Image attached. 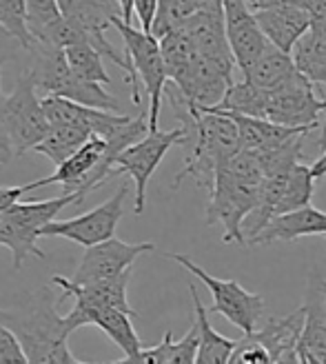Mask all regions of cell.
I'll list each match as a JSON object with an SVG mask.
<instances>
[{"label": "cell", "instance_id": "6da1fadb", "mask_svg": "<svg viewBox=\"0 0 326 364\" xmlns=\"http://www.w3.org/2000/svg\"><path fill=\"white\" fill-rule=\"evenodd\" d=\"M264 180L262 162L256 154L240 149L217 171L207 207V225H222V240L227 245H244V220L258 207Z\"/></svg>", "mask_w": 326, "mask_h": 364}, {"label": "cell", "instance_id": "7a4b0ae2", "mask_svg": "<svg viewBox=\"0 0 326 364\" xmlns=\"http://www.w3.org/2000/svg\"><path fill=\"white\" fill-rule=\"evenodd\" d=\"M58 300L49 289L29 294L21 306L0 309V324L9 326L21 340L29 362L36 364H78L80 360L69 351V333L65 318L58 314Z\"/></svg>", "mask_w": 326, "mask_h": 364}, {"label": "cell", "instance_id": "3957f363", "mask_svg": "<svg viewBox=\"0 0 326 364\" xmlns=\"http://www.w3.org/2000/svg\"><path fill=\"white\" fill-rule=\"evenodd\" d=\"M175 112H187L193 122L195 144L191 147L185 167L173 178V189L180 187L185 178H195L197 187L211 191L215 176L227 162L240 151V132L235 120L215 109H189L183 102H171Z\"/></svg>", "mask_w": 326, "mask_h": 364}, {"label": "cell", "instance_id": "277c9868", "mask_svg": "<svg viewBox=\"0 0 326 364\" xmlns=\"http://www.w3.org/2000/svg\"><path fill=\"white\" fill-rule=\"evenodd\" d=\"M85 196L80 191H65L51 200H31V203H13L0 211V247H7L13 258V269L18 271L27 258L45 260V251L38 247L40 229L56 220V215L67 205H80Z\"/></svg>", "mask_w": 326, "mask_h": 364}, {"label": "cell", "instance_id": "5b68a950", "mask_svg": "<svg viewBox=\"0 0 326 364\" xmlns=\"http://www.w3.org/2000/svg\"><path fill=\"white\" fill-rule=\"evenodd\" d=\"M178 118H183V127H175L171 132H149L144 138L134 142L131 147H126L114 165V176L126 173L131 176L136 182V205L134 211L140 215L144 211V203H147V185L156 169L160 167L162 158L167 156V151L175 144H187L193 134V122L191 116L185 112Z\"/></svg>", "mask_w": 326, "mask_h": 364}, {"label": "cell", "instance_id": "8992f818", "mask_svg": "<svg viewBox=\"0 0 326 364\" xmlns=\"http://www.w3.org/2000/svg\"><path fill=\"white\" fill-rule=\"evenodd\" d=\"M112 25L122 36L126 58L131 60L136 76L138 80H142V87L149 96V132H156L158 120H160L162 94H165L167 82H169L160 41L153 33L136 29L131 23L122 21V16H116Z\"/></svg>", "mask_w": 326, "mask_h": 364}, {"label": "cell", "instance_id": "52a82bcc", "mask_svg": "<svg viewBox=\"0 0 326 364\" xmlns=\"http://www.w3.org/2000/svg\"><path fill=\"white\" fill-rule=\"evenodd\" d=\"M165 258L178 262L185 267L195 278H200L213 296L211 311L224 316L233 326H238L242 333H251L256 329V324L264 311V300L258 294H251L240 282L235 280H220L207 273L200 264H195L191 258L183 256V253H165Z\"/></svg>", "mask_w": 326, "mask_h": 364}, {"label": "cell", "instance_id": "ba28073f", "mask_svg": "<svg viewBox=\"0 0 326 364\" xmlns=\"http://www.w3.org/2000/svg\"><path fill=\"white\" fill-rule=\"evenodd\" d=\"M3 107L16 156L29 154L51 129L43 98H38V87H36L29 69L18 76L11 94L3 98Z\"/></svg>", "mask_w": 326, "mask_h": 364}, {"label": "cell", "instance_id": "9c48e42d", "mask_svg": "<svg viewBox=\"0 0 326 364\" xmlns=\"http://www.w3.org/2000/svg\"><path fill=\"white\" fill-rule=\"evenodd\" d=\"M126 193H129V187L120 185L118 191L100 207L82 215L69 218V220H51L40 229V235L43 238H65L80 247H92L102 240L114 238L122 218V205Z\"/></svg>", "mask_w": 326, "mask_h": 364}, {"label": "cell", "instance_id": "30bf717a", "mask_svg": "<svg viewBox=\"0 0 326 364\" xmlns=\"http://www.w3.org/2000/svg\"><path fill=\"white\" fill-rule=\"evenodd\" d=\"M326 116V100H320L313 82L302 71H295L282 85L268 89L266 116L286 127H317L320 116Z\"/></svg>", "mask_w": 326, "mask_h": 364}, {"label": "cell", "instance_id": "8fae6325", "mask_svg": "<svg viewBox=\"0 0 326 364\" xmlns=\"http://www.w3.org/2000/svg\"><path fill=\"white\" fill-rule=\"evenodd\" d=\"M156 245L153 242H122L116 235L109 240H102L98 245L87 247L85 256L80 260V264L74 271V282L78 284H89V282H98V280H107L120 276L122 271L131 269L134 262L142 256V253L153 251Z\"/></svg>", "mask_w": 326, "mask_h": 364}, {"label": "cell", "instance_id": "7c38bea8", "mask_svg": "<svg viewBox=\"0 0 326 364\" xmlns=\"http://www.w3.org/2000/svg\"><path fill=\"white\" fill-rule=\"evenodd\" d=\"M129 280H131V269L122 271L120 276L89 282V284H78L71 278L53 276L51 284L60 287V291H63V296L58 298V304L65 302L67 298H76L74 309H71L67 316H80V314L89 311V309H98V306H116L136 318L138 314L131 309L129 300H126V287H129Z\"/></svg>", "mask_w": 326, "mask_h": 364}, {"label": "cell", "instance_id": "4fadbf2b", "mask_svg": "<svg viewBox=\"0 0 326 364\" xmlns=\"http://www.w3.org/2000/svg\"><path fill=\"white\" fill-rule=\"evenodd\" d=\"M224 25L235 65L244 76L268 45V38L246 0H224Z\"/></svg>", "mask_w": 326, "mask_h": 364}, {"label": "cell", "instance_id": "5bb4252c", "mask_svg": "<svg viewBox=\"0 0 326 364\" xmlns=\"http://www.w3.org/2000/svg\"><path fill=\"white\" fill-rule=\"evenodd\" d=\"M187 36L191 38L195 51L200 56L209 58L217 65L227 76L233 78V69L238 67L233 58V51L227 38V25H224V11H211V9H197L189 21L183 25Z\"/></svg>", "mask_w": 326, "mask_h": 364}, {"label": "cell", "instance_id": "9a60e30c", "mask_svg": "<svg viewBox=\"0 0 326 364\" xmlns=\"http://www.w3.org/2000/svg\"><path fill=\"white\" fill-rule=\"evenodd\" d=\"M131 314L122 311L116 306H98V309H89V311L80 316H65V326L67 333L71 336L80 326H98L102 333H107L109 340L116 342V347L124 353L122 362H131L144 347L131 324Z\"/></svg>", "mask_w": 326, "mask_h": 364}, {"label": "cell", "instance_id": "2e32d148", "mask_svg": "<svg viewBox=\"0 0 326 364\" xmlns=\"http://www.w3.org/2000/svg\"><path fill=\"white\" fill-rule=\"evenodd\" d=\"M104 151H107V140L102 136H92L80 149L71 154L63 165H58L51 176L29 182L31 191L38 187H45V185H63L65 191H80L87 198L89 196L87 185H89V180H92L94 171L98 169V165L102 162Z\"/></svg>", "mask_w": 326, "mask_h": 364}, {"label": "cell", "instance_id": "e0dca14e", "mask_svg": "<svg viewBox=\"0 0 326 364\" xmlns=\"http://www.w3.org/2000/svg\"><path fill=\"white\" fill-rule=\"evenodd\" d=\"M304 322H306V306H300L288 316L268 318L262 329H253L249 336L253 340H258L260 344H264V349L271 353L273 362H278V364L300 362L298 342L304 331Z\"/></svg>", "mask_w": 326, "mask_h": 364}, {"label": "cell", "instance_id": "ac0fdd59", "mask_svg": "<svg viewBox=\"0 0 326 364\" xmlns=\"http://www.w3.org/2000/svg\"><path fill=\"white\" fill-rule=\"evenodd\" d=\"M217 112V109H215ZM229 114L240 132V149L251 154H266L271 149L280 147L286 140H291L298 134H311L317 127H286L280 122H273L268 118H256V116H244V114Z\"/></svg>", "mask_w": 326, "mask_h": 364}, {"label": "cell", "instance_id": "d6986e66", "mask_svg": "<svg viewBox=\"0 0 326 364\" xmlns=\"http://www.w3.org/2000/svg\"><path fill=\"white\" fill-rule=\"evenodd\" d=\"M326 233V213L315 207H302L295 211H286L276 218H271V223L249 240L251 245H271V242H291L304 235H324Z\"/></svg>", "mask_w": 326, "mask_h": 364}, {"label": "cell", "instance_id": "ffe728a7", "mask_svg": "<svg viewBox=\"0 0 326 364\" xmlns=\"http://www.w3.org/2000/svg\"><path fill=\"white\" fill-rule=\"evenodd\" d=\"M256 18H258L264 36L268 38V43H273L276 47H280L288 53H293L295 43L311 27L309 14L295 5H278V7L258 9Z\"/></svg>", "mask_w": 326, "mask_h": 364}, {"label": "cell", "instance_id": "44dd1931", "mask_svg": "<svg viewBox=\"0 0 326 364\" xmlns=\"http://www.w3.org/2000/svg\"><path fill=\"white\" fill-rule=\"evenodd\" d=\"M315 300H309L306 306V322L304 331L298 342V358L300 362L324 364L326 362V306L317 291L311 287Z\"/></svg>", "mask_w": 326, "mask_h": 364}, {"label": "cell", "instance_id": "7402d4cb", "mask_svg": "<svg viewBox=\"0 0 326 364\" xmlns=\"http://www.w3.org/2000/svg\"><path fill=\"white\" fill-rule=\"evenodd\" d=\"M200 351V326L193 322L189 333L183 340H173V333L167 331L160 344L142 349L131 362H151V364H193Z\"/></svg>", "mask_w": 326, "mask_h": 364}, {"label": "cell", "instance_id": "603a6c76", "mask_svg": "<svg viewBox=\"0 0 326 364\" xmlns=\"http://www.w3.org/2000/svg\"><path fill=\"white\" fill-rule=\"evenodd\" d=\"M298 71L313 85L326 87V25H311L293 47Z\"/></svg>", "mask_w": 326, "mask_h": 364}, {"label": "cell", "instance_id": "cb8c5ba5", "mask_svg": "<svg viewBox=\"0 0 326 364\" xmlns=\"http://www.w3.org/2000/svg\"><path fill=\"white\" fill-rule=\"evenodd\" d=\"M191 291V300L195 306V322L200 326V351H197V362L202 364H227L231 362L233 349H235V340L224 338L222 333H217L211 322H209V309L200 302L197 296V289L189 284Z\"/></svg>", "mask_w": 326, "mask_h": 364}, {"label": "cell", "instance_id": "d4e9b609", "mask_svg": "<svg viewBox=\"0 0 326 364\" xmlns=\"http://www.w3.org/2000/svg\"><path fill=\"white\" fill-rule=\"evenodd\" d=\"M298 71L293 53H288L273 43H268L264 51L258 56V60L251 65V69L242 78H249L251 82H256L264 89H273L282 85L288 76H293Z\"/></svg>", "mask_w": 326, "mask_h": 364}, {"label": "cell", "instance_id": "484cf974", "mask_svg": "<svg viewBox=\"0 0 326 364\" xmlns=\"http://www.w3.org/2000/svg\"><path fill=\"white\" fill-rule=\"evenodd\" d=\"M158 41L162 49V58H165L167 76L175 85V89H180L189 78V71H191V65L197 56V51L183 27L169 31L167 36H162Z\"/></svg>", "mask_w": 326, "mask_h": 364}, {"label": "cell", "instance_id": "4316f807", "mask_svg": "<svg viewBox=\"0 0 326 364\" xmlns=\"http://www.w3.org/2000/svg\"><path fill=\"white\" fill-rule=\"evenodd\" d=\"M266 105H268V89L251 82L249 78H242L240 82H231L224 98L215 107L207 109H217V112H233V114H244V116H256L264 118L266 116Z\"/></svg>", "mask_w": 326, "mask_h": 364}, {"label": "cell", "instance_id": "83f0119b", "mask_svg": "<svg viewBox=\"0 0 326 364\" xmlns=\"http://www.w3.org/2000/svg\"><path fill=\"white\" fill-rule=\"evenodd\" d=\"M94 134L85 129V127H74V124H51L49 134L36 144L31 149L33 154L45 156L53 165H63V162L74 154L76 149H80L82 144L92 138Z\"/></svg>", "mask_w": 326, "mask_h": 364}, {"label": "cell", "instance_id": "f1b7e54d", "mask_svg": "<svg viewBox=\"0 0 326 364\" xmlns=\"http://www.w3.org/2000/svg\"><path fill=\"white\" fill-rule=\"evenodd\" d=\"M65 56L76 76H80L85 80H92V82H102V85L112 82V78H109L107 69H104V63H102L107 58L102 56V51L96 45L89 43V38H82L74 45L65 47Z\"/></svg>", "mask_w": 326, "mask_h": 364}, {"label": "cell", "instance_id": "f546056e", "mask_svg": "<svg viewBox=\"0 0 326 364\" xmlns=\"http://www.w3.org/2000/svg\"><path fill=\"white\" fill-rule=\"evenodd\" d=\"M315 180L317 178L313 176L311 165H304V162L300 160L298 165L293 167L291 176H288L286 189H284V196L280 200V207H278L276 215L286 213V211H295V209H302V207H309L313 191H315Z\"/></svg>", "mask_w": 326, "mask_h": 364}, {"label": "cell", "instance_id": "4dcf8cb0", "mask_svg": "<svg viewBox=\"0 0 326 364\" xmlns=\"http://www.w3.org/2000/svg\"><path fill=\"white\" fill-rule=\"evenodd\" d=\"M197 9H200L197 0H160L151 33L156 38H162L169 31L180 29Z\"/></svg>", "mask_w": 326, "mask_h": 364}, {"label": "cell", "instance_id": "1f68e13d", "mask_svg": "<svg viewBox=\"0 0 326 364\" xmlns=\"http://www.w3.org/2000/svg\"><path fill=\"white\" fill-rule=\"evenodd\" d=\"M63 18L58 0H27V25L36 41H45L49 29Z\"/></svg>", "mask_w": 326, "mask_h": 364}, {"label": "cell", "instance_id": "d6a6232c", "mask_svg": "<svg viewBox=\"0 0 326 364\" xmlns=\"http://www.w3.org/2000/svg\"><path fill=\"white\" fill-rule=\"evenodd\" d=\"M0 25L18 36L27 51L36 43L27 25V0H0Z\"/></svg>", "mask_w": 326, "mask_h": 364}, {"label": "cell", "instance_id": "836d02e7", "mask_svg": "<svg viewBox=\"0 0 326 364\" xmlns=\"http://www.w3.org/2000/svg\"><path fill=\"white\" fill-rule=\"evenodd\" d=\"M231 362L235 364H271L273 358L271 353L264 349V344H260L258 340H253L249 333H244L242 340H238L233 349V355H231Z\"/></svg>", "mask_w": 326, "mask_h": 364}, {"label": "cell", "instance_id": "e575fe53", "mask_svg": "<svg viewBox=\"0 0 326 364\" xmlns=\"http://www.w3.org/2000/svg\"><path fill=\"white\" fill-rule=\"evenodd\" d=\"M0 362H16V364L29 362L21 340L5 324H0Z\"/></svg>", "mask_w": 326, "mask_h": 364}, {"label": "cell", "instance_id": "d590c367", "mask_svg": "<svg viewBox=\"0 0 326 364\" xmlns=\"http://www.w3.org/2000/svg\"><path fill=\"white\" fill-rule=\"evenodd\" d=\"M160 0H134V16L138 18L140 29L151 33L153 23H156V14H158Z\"/></svg>", "mask_w": 326, "mask_h": 364}, {"label": "cell", "instance_id": "8d00e7d4", "mask_svg": "<svg viewBox=\"0 0 326 364\" xmlns=\"http://www.w3.org/2000/svg\"><path fill=\"white\" fill-rule=\"evenodd\" d=\"M11 158H16V151H13L11 134L7 127V118H5V107H3V100H0V165H7Z\"/></svg>", "mask_w": 326, "mask_h": 364}, {"label": "cell", "instance_id": "74e56055", "mask_svg": "<svg viewBox=\"0 0 326 364\" xmlns=\"http://www.w3.org/2000/svg\"><path fill=\"white\" fill-rule=\"evenodd\" d=\"M18 51H27L25 45L18 41V36H13L7 27L0 25V58H9V56H16Z\"/></svg>", "mask_w": 326, "mask_h": 364}, {"label": "cell", "instance_id": "f35d334b", "mask_svg": "<svg viewBox=\"0 0 326 364\" xmlns=\"http://www.w3.org/2000/svg\"><path fill=\"white\" fill-rule=\"evenodd\" d=\"M302 9L309 14L311 25H326V0H302Z\"/></svg>", "mask_w": 326, "mask_h": 364}, {"label": "cell", "instance_id": "ab89813d", "mask_svg": "<svg viewBox=\"0 0 326 364\" xmlns=\"http://www.w3.org/2000/svg\"><path fill=\"white\" fill-rule=\"evenodd\" d=\"M31 191V185H23V187H0V211H5L7 207H11L13 203H18L25 193Z\"/></svg>", "mask_w": 326, "mask_h": 364}, {"label": "cell", "instance_id": "60d3db41", "mask_svg": "<svg viewBox=\"0 0 326 364\" xmlns=\"http://www.w3.org/2000/svg\"><path fill=\"white\" fill-rule=\"evenodd\" d=\"M249 7L253 11L258 9H266V7H278V5H295V7H302V0H246Z\"/></svg>", "mask_w": 326, "mask_h": 364}, {"label": "cell", "instance_id": "b9f144b4", "mask_svg": "<svg viewBox=\"0 0 326 364\" xmlns=\"http://www.w3.org/2000/svg\"><path fill=\"white\" fill-rule=\"evenodd\" d=\"M311 169H313V176H315V178H324V176H326V149H324L322 156L313 162Z\"/></svg>", "mask_w": 326, "mask_h": 364}, {"label": "cell", "instance_id": "7bdbcfd3", "mask_svg": "<svg viewBox=\"0 0 326 364\" xmlns=\"http://www.w3.org/2000/svg\"><path fill=\"white\" fill-rule=\"evenodd\" d=\"M200 9H211V11H224V0H197Z\"/></svg>", "mask_w": 326, "mask_h": 364}, {"label": "cell", "instance_id": "ee69618b", "mask_svg": "<svg viewBox=\"0 0 326 364\" xmlns=\"http://www.w3.org/2000/svg\"><path fill=\"white\" fill-rule=\"evenodd\" d=\"M311 287L317 291V294L322 296V300H324V306H326V280H322V278H317L315 273L311 276Z\"/></svg>", "mask_w": 326, "mask_h": 364}, {"label": "cell", "instance_id": "f6af8a7d", "mask_svg": "<svg viewBox=\"0 0 326 364\" xmlns=\"http://www.w3.org/2000/svg\"><path fill=\"white\" fill-rule=\"evenodd\" d=\"M120 7H122V21L131 23V18H134V0H120Z\"/></svg>", "mask_w": 326, "mask_h": 364}, {"label": "cell", "instance_id": "bcb514c9", "mask_svg": "<svg viewBox=\"0 0 326 364\" xmlns=\"http://www.w3.org/2000/svg\"><path fill=\"white\" fill-rule=\"evenodd\" d=\"M320 149L322 151L326 149V120H324V132H322V138H320Z\"/></svg>", "mask_w": 326, "mask_h": 364}, {"label": "cell", "instance_id": "7dc6e473", "mask_svg": "<svg viewBox=\"0 0 326 364\" xmlns=\"http://www.w3.org/2000/svg\"><path fill=\"white\" fill-rule=\"evenodd\" d=\"M0 60H3V58H0ZM0 76H3V71H0ZM5 96H3V85H0V100H3Z\"/></svg>", "mask_w": 326, "mask_h": 364}]
</instances>
